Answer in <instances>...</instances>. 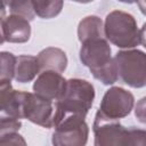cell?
Instances as JSON below:
<instances>
[{"instance_id":"obj_7","label":"cell","mask_w":146,"mask_h":146,"mask_svg":"<svg viewBox=\"0 0 146 146\" xmlns=\"http://www.w3.org/2000/svg\"><path fill=\"white\" fill-rule=\"evenodd\" d=\"M22 119H27L42 128L54 127L55 110L51 100L36 94L22 91Z\"/></svg>"},{"instance_id":"obj_3","label":"cell","mask_w":146,"mask_h":146,"mask_svg":"<svg viewBox=\"0 0 146 146\" xmlns=\"http://www.w3.org/2000/svg\"><path fill=\"white\" fill-rule=\"evenodd\" d=\"M104 33L107 41L119 48L131 49L140 43V30H138L135 17L122 10H113L107 14Z\"/></svg>"},{"instance_id":"obj_20","label":"cell","mask_w":146,"mask_h":146,"mask_svg":"<svg viewBox=\"0 0 146 146\" xmlns=\"http://www.w3.org/2000/svg\"><path fill=\"white\" fill-rule=\"evenodd\" d=\"M21 121L16 119H10V117H1V123H0V136L6 135V133H13L17 132L21 128Z\"/></svg>"},{"instance_id":"obj_6","label":"cell","mask_w":146,"mask_h":146,"mask_svg":"<svg viewBox=\"0 0 146 146\" xmlns=\"http://www.w3.org/2000/svg\"><path fill=\"white\" fill-rule=\"evenodd\" d=\"M52 146H86L89 128L83 117L68 116L54 125Z\"/></svg>"},{"instance_id":"obj_12","label":"cell","mask_w":146,"mask_h":146,"mask_svg":"<svg viewBox=\"0 0 146 146\" xmlns=\"http://www.w3.org/2000/svg\"><path fill=\"white\" fill-rule=\"evenodd\" d=\"M40 72L52 71L57 73H63L67 66L66 54L55 47H48L41 50L36 56Z\"/></svg>"},{"instance_id":"obj_23","label":"cell","mask_w":146,"mask_h":146,"mask_svg":"<svg viewBox=\"0 0 146 146\" xmlns=\"http://www.w3.org/2000/svg\"><path fill=\"white\" fill-rule=\"evenodd\" d=\"M137 5H138L140 11H141L144 15H146V1H138Z\"/></svg>"},{"instance_id":"obj_16","label":"cell","mask_w":146,"mask_h":146,"mask_svg":"<svg viewBox=\"0 0 146 146\" xmlns=\"http://www.w3.org/2000/svg\"><path fill=\"white\" fill-rule=\"evenodd\" d=\"M16 56L11 52L2 51L1 52V74L0 82H10L15 76V67H16Z\"/></svg>"},{"instance_id":"obj_13","label":"cell","mask_w":146,"mask_h":146,"mask_svg":"<svg viewBox=\"0 0 146 146\" xmlns=\"http://www.w3.org/2000/svg\"><path fill=\"white\" fill-rule=\"evenodd\" d=\"M39 72H40V67L36 57L31 55H21L16 58L14 79L17 82L21 83L30 82L36 76Z\"/></svg>"},{"instance_id":"obj_19","label":"cell","mask_w":146,"mask_h":146,"mask_svg":"<svg viewBox=\"0 0 146 146\" xmlns=\"http://www.w3.org/2000/svg\"><path fill=\"white\" fill-rule=\"evenodd\" d=\"M0 146H27L25 139L17 132L1 135Z\"/></svg>"},{"instance_id":"obj_22","label":"cell","mask_w":146,"mask_h":146,"mask_svg":"<svg viewBox=\"0 0 146 146\" xmlns=\"http://www.w3.org/2000/svg\"><path fill=\"white\" fill-rule=\"evenodd\" d=\"M140 43L146 48V23H144L143 27L140 29Z\"/></svg>"},{"instance_id":"obj_9","label":"cell","mask_w":146,"mask_h":146,"mask_svg":"<svg viewBox=\"0 0 146 146\" xmlns=\"http://www.w3.org/2000/svg\"><path fill=\"white\" fill-rule=\"evenodd\" d=\"M67 80H65L60 73L52 71H44L39 74L33 84L34 94L48 99L59 100L66 89Z\"/></svg>"},{"instance_id":"obj_21","label":"cell","mask_w":146,"mask_h":146,"mask_svg":"<svg viewBox=\"0 0 146 146\" xmlns=\"http://www.w3.org/2000/svg\"><path fill=\"white\" fill-rule=\"evenodd\" d=\"M135 115L137 120L141 123H146V97L138 100L135 106Z\"/></svg>"},{"instance_id":"obj_5","label":"cell","mask_w":146,"mask_h":146,"mask_svg":"<svg viewBox=\"0 0 146 146\" xmlns=\"http://www.w3.org/2000/svg\"><path fill=\"white\" fill-rule=\"evenodd\" d=\"M133 105L135 97L130 91L120 87H112L105 92L95 117L104 121H117L127 116Z\"/></svg>"},{"instance_id":"obj_4","label":"cell","mask_w":146,"mask_h":146,"mask_svg":"<svg viewBox=\"0 0 146 146\" xmlns=\"http://www.w3.org/2000/svg\"><path fill=\"white\" fill-rule=\"evenodd\" d=\"M119 78L132 88L146 86V54L138 49L119 51L115 57Z\"/></svg>"},{"instance_id":"obj_1","label":"cell","mask_w":146,"mask_h":146,"mask_svg":"<svg viewBox=\"0 0 146 146\" xmlns=\"http://www.w3.org/2000/svg\"><path fill=\"white\" fill-rule=\"evenodd\" d=\"M80 60L89 68L95 79L110 86L116 82L117 68L107 39L97 38L81 43Z\"/></svg>"},{"instance_id":"obj_15","label":"cell","mask_w":146,"mask_h":146,"mask_svg":"<svg viewBox=\"0 0 146 146\" xmlns=\"http://www.w3.org/2000/svg\"><path fill=\"white\" fill-rule=\"evenodd\" d=\"M35 15L41 18H52L57 16L63 8V1H32Z\"/></svg>"},{"instance_id":"obj_2","label":"cell","mask_w":146,"mask_h":146,"mask_svg":"<svg viewBox=\"0 0 146 146\" xmlns=\"http://www.w3.org/2000/svg\"><path fill=\"white\" fill-rule=\"evenodd\" d=\"M95 99L94 86L87 80L70 79L59 100L56 102L54 125L68 116L86 117Z\"/></svg>"},{"instance_id":"obj_11","label":"cell","mask_w":146,"mask_h":146,"mask_svg":"<svg viewBox=\"0 0 146 146\" xmlns=\"http://www.w3.org/2000/svg\"><path fill=\"white\" fill-rule=\"evenodd\" d=\"M1 117L22 119V91L14 90L10 82H0Z\"/></svg>"},{"instance_id":"obj_17","label":"cell","mask_w":146,"mask_h":146,"mask_svg":"<svg viewBox=\"0 0 146 146\" xmlns=\"http://www.w3.org/2000/svg\"><path fill=\"white\" fill-rule=\"evenodd\" d=\"M13 15H18L27 21H32L35 16L32 1H8L5 2Z\"/></svg>"},{"instance_id":"obj_8","label":"cell","mask_w":146,"mask_h":146,"mask_svg":"<svg viewBox=\"0 0 146 146\" xmlns=\"http://www.w3.org/2000/svg\"><path fill=\"white\" fill-rule=\"evenodd\" d=\"M95 146H124L127 129L117 121H104L95 117Z\"/></svg>"},{"instance_id":"obj_10","label":"cell","mask_w":146,"mask_h":146,"mask_svg":"<svg viewBox=\"0 0 146 146\" xmlns=\"http://www.w3.org/2000/svg\"><path fill=\"white\" fill-rule=\"evenodd\" d=\"M29 22L30 21H27L26 18L13 14L1 18V42H27L31 36V26Z\"/></svg>"},{"instance_id":"obj_18","label":"cell","mask_w":146,"mask_h":146,"mask_svg":"<svg viewBox=\"0 0 146 146\" xmlns=\"http://www.w3.org/2000/svg\"><path fill=\"white\" fill-rule=\"evenodd\" d=\"M124 146H146V130L137 128L127 129Z\"/></svg>"},{"instance_id":"obj_14","label":"cell","mask_w":146,"mask_h":146,"mask_svg":"<svg viewBox=\"0 0 146 146\" xmlns=\"http://www.w3.org/2000/svg\"><path fill=\"white\" fill-rule=\"evenodd\" d=\"M104 24L97 16H87L78 25V38L81 43L97 38H104Z\"/></svg>"}]
</instances>
